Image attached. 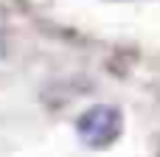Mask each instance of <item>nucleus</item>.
<instances>
[{
  "label": "nucleus",
  "instance_id": "obj_1",
  "mask_svg": "<svg viewBox=\"0 0 160 157\" xmlns=\"http://www.w3.org/2000/svg\"><path fill=\"white\" fill-rule=\"evenodd\" d=\"M121 126H124L121 112H118L115 107L101 104V107L87 110V112L79 118L76 135H79V140H82L87 149H104V146H110V143L121 135Z\"/></svg>",
  "mask_w": 160,
  "mask_h": 157
}]
</instances>
